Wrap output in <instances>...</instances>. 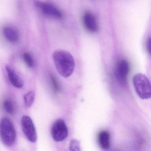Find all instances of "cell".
<instances>
[{
    "instance_id": "4",
    "label": "cell",
    "mask_w": 151,
    "mask_h": 151,
    "mask_svg": "<svg viewBox=\"0 0 151 151\" xmlns=\"http://www.w3.org/2000/svg\"><path fill=\"white\" fill-rule=\"evenodd\" d=\"M34 5L37 9L44 15L60 20L63 18V14L57 6L46 1L35 0Z\"/></svg>"
},
{
    "instance_id": "3",
    "label": "cell",
    "mask_w": 151,
    "mask_h": 151,
    "mask_svg": "<svg viewBox=\"0 0 151 151\" xmlns=\"http://www.w3.org/2000/svg\"><path fill=\"white\" fill-rule=\"evenodd\" d=\"M132 81L136 93L140 99H147L151 98V84L145 75L141 73L136 74Z\"/></svg>"
},
{
    "instance_id": "8",
    "label": "cell",
    "mask_w": 151,
    "mask_h": 151,
    "mask_svg": "<svg viewBox=\"0 0 151 151\" xmlns=\"http://www.w3.org/2000/svg\"><path fill=\"white\" fill-rule=\"evenodd\" d=\"M84 25L90 32H96L99 30V25L95 16L91 13L85 14L83 17Z\"/></svg>"
},
{
    "instance_id": "2",
    "label": "cell",
    "mask_w": 151,
    "mask_h": 151,
    "mask_svg": "<svg viewBox=\"0 0 151 151\" xmlns=\"http://www.w3.org/2000/svg\"><path fill=\"white\" fill-rule=\"evenodd\" d=\"M0 137L3 144L7 147L14 145L16 140L14 126L7 117H3L0 121Z\"/></svg>"
},
{
    "instance_id": "10",
    "label": "cell",
    "mask_w": 151,
    "mask_h": 151,
    "mask_svg": "<svg viewBox=\"0 0 151 151\" xmlns=\"http://www.w3.org/2000/svg\"><path fill=\"white\" fill-rule=\"evenodd\" d=\"M6 68L8 76L9 79L11 84L16 88H22L24 84L22 78L10 66L7 65L6 66Z\"/></svg>"
},
{
    "instance_id": "7",
    "label": "cell",
    "mask_w": 151,
    "mask_h": 151,
    "mask_svg": "<svg viewBox=\"0 0 151 151\" xmlns=\"http://www.w3.org/2000/svg\"><path fill=\"white\" fill-rule=\"evenodd\" d=\"M129 71V66L126 60L120 61L115 70V76L119 83L125 84L127 82V78Z\"/></svg>"
},
{
    "instance_id": "9",
    "label": "cell",
    "mask_w": 151,
    "mask_h": 151,
    "mask_svg": "<svg viewBox=\"0 0 151 151\" xmlns=\"http://www.w3.org/2000/svg\"><path fill=\"white\" fill-rule=\"evenodd\" d=\"M2 32L5 38L10 43H17L20 39V32L18 29L14 26H6L3 28Z\"/></svg>"
},
{
    "instance_id": "11",
    "label": "cell",
    "mask_w": 151,
    "mask_h": 151,
    "mask_svg": "<svg viewBox=\"0 0 151 151\" xmlns=\"http://www.w3.org/2000/svg\"><path fill=\"white\" fill-rule=\"evenodd\" d=\"M99 142L100 146L104 150H107L110 147V135L106 131H102L99 136Z\"/></svg>"
},
{
    "instance_id": "15",
    "label": "cell",
    "mask_w": 151,
    "mask_h": 151,
    "mask_svg": "<svg viewBox=\"0 0 151 151\" xmlns=\"http://www.w3.org/2000/svg\"><path fill=\"white\" fill-rule=\"evenodd\" d=\"M69 150L70 151H80V142L77 139H72L69 145Z\"/></svg>"
},
{
    "instance_id": "6",
    "label": "cell",
    "mask_w": 151,
    "mask_h": 151,
    "mask_svg": "<svg viewBox=\"0 0 151 151\" xmlns=\"http://www.w3.org/2000/svg\"><path fill=\"white\" fill-rule=\"evenodd\" d=\"M21 124L23 132L28 140L35 143L37 136L35 125L31 117L27 115L23 116L21 120Z\"/></svg>"
},
{
    "instance_id": "17",
    "label": "cell",
    "mask_w": 151,
    "mask_h": 151,
    "mask_svg": "<svg viewBox=\"0 0 151 151\" xmlns=\"http://www.w3.org/2000/svg\"><path fill=\"white\" fill-rule=\"evenodd\" d=\"M146 48L148 53L150 54V52H151V38H148L147 41Z\"/></svg>"
},
{
    "instance_id": "5",
    "label": "cell",
    "mask_w": 151,
    "mask_h": 151,
    "mask_svg": "<svg viewBox=\"0 0 151 151\" xmlns=\"http://www.w3.org/2000/svg\"><path fill=\"white\" fill-rule=\"evenodd\" d=\"M52 137L56 142L64 140L68 134V127L64 120L57 119L53 124L51 129Z\"/></svg>"
},
{
    "instance_id": "1",
    "label": "cell",
    "mask_w": 151,
    "mask_h": 151,
    "mask_svg": "<svg viewBox=\"0 0 151 151\" xmlns=\"http://www.w3.org/2000/svg\"><path fill=\"white\" fill-rule=\"evenodd\" d=\"M53 60L58 73L63 77L70 76L75 68V62L72 55L63 50H56L52 55Z\"/></svg>"
},
{
    "instance_id": "13",
    "label": "cell",
    "mask_w": 151,
    "mask_h": 151,
    "mask_svg": "<svg viewBox=\"0 0 151 151\" xmlns=\"http://www.w3.org/2000/svg\"><path fill=\"white\" fill-rule=\"evenodd\" d=\"M23 58L26 65L29 68H33L35 67V63L34 58L32 55L29 52H26L23 54Z\"/></svg>"
},
{
    "instance_id": "16",
    "label": "cell",
    "mask_w": 151,
    "mask_h": 151,
    "mask_svg": "<svg viewBox=\"0 0 151 151\" xmlns=\"http://www.w3.org/2000/svg\"><path fill=\"white\" fill-rule=\"evenodd\" d=\"M51 80H52V83L53 85L55 91H58L59 90V86H58V83H57L56 79L53 76H51Z\"/></svg>"
},
{
    "instance_id": "14",
    "label": "cell",
    "mask_w": 151,
    "mask_h": 151,
    "mask_svg": "<svg viewBox=\"0 0 151 151\" xmlns=\"http://www.w3.org/2000/svg\"><path fill=\"white\" fill-rule=\"evenodd\" d=\"M3 107L6 112L9 114L13 115L14 114L15 111L14 104L11 100L6 99L4 101Z\"/></svg>"
},
{
    "instance_id": "12",
    "label": "cell",
    "mask_w": 151,
    "mask_h": 151,
    "mask_svg": "<svg viewBox=\"0 0 151 151\" xmlns=\"http://www.w3.org/2000/svg\"><path fill=\"white\" fill-rule=\"evenodd\" d=\"M35 93L33 91L29 92L24 95V99L25 106L29 108L32 106L35 100Z\"/></svg>"
}]
</instances>
